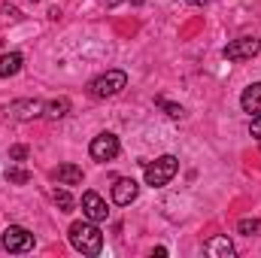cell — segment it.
<instances>
[{
    "label": "cell",
    "mask_w": 261,
    "mask_h": 258,
    "mask_svg": "<svg viewBox=\"0 0 261 258\" xmlns=\"http://www.w3.org/2000/svg\"><path fill=\"white\" fill-rule=\"evenodd\" d=\"M67 237H70V246L82 255H100V249H103V234H100L97 222H91V219L73 222L67 228Z\"/></svg>",
    "instance_id": "cell-1"
},
{
    "label": "cell",
    "mask_w": 261,
    "mask_h": 258,
    "mask_svg": "<svg viewBox=\"0 0 261 258\" xmlns=\"http://www.w3.org/2000/svg\"><path fill=\"white\" fill-rule=\"evenodd\" d=\"M125 88H128V73H125V70H107V73H100L97 79H91V85H88L91 97H100V100L116 97V94H122Z\"/></svg>",
    "instance_id": "cell-2"
},
{
    "label": "cell",
    "mask_w": 261,
    "mask_h": 258,
    "mask_svg": "<svg viewBox=\"0 0 261 258\" xmlns=\"http://www.w3.org/2000/svg\"><path fill=\"white\" fill-rule=\"evenodd\" d=\"M176 170H179V158L176 155H161L152 164H146V186L161 189V186H167L176 176Z\"/></svg>",
    "instance_id": "cell-3"
},
{
    "label": "cell",
    "mask_w": 261,
    "mask_h": 258,
    "mask_svg": "<svg viewBox=\"0 0 261 258\" xmlns=\"http://www.w3.org/2000/svg\"><path fill=\"white\" fill-rule=\"evenodd\" d=\"M222 55H225L228 61H249V58L261 55V40L258 37H237V40H231V43L225 46Z\"/></svg>",
    "instance_id": "cell-4"
},
{
    "label": "cell",
    "mask_w": 261,
    "mask_h": 258,
    "mask_svg": "<svg viewBox=\"0 0 261 258\" xmlns=\"http://www.w3.org/2000/svg\"><path fill=\"white\" fill-rule=\"evenodd\" d=\"M0 243H3L6 252H31V249H34V234H31L28 228H21V225H9V228L3 231Z\"/></svg>",
    "instance_id": "cell-5"
},
{
    "label": "cell",
    "mask_w": 261,
    "mask_h": 258,
    "mask_svg": "<svg viewBox=\"0 0 261 258\" xmlns=\"http://www.w3.org/2000/svg\"><path fill=\"white\" fill-rule=\"evenodd\" d=\"M119 149H122V143H119V137L110 134V131L97 134V137L91 140V146H88V152H91L94 161H113V158L119 155Z\"/></svg>",
    "instance_id": "cell-6"
},
{
    "label": "cell",
    "mask_w": 261,
    "mask_h": 258,
    "mask_svg": "<svg viewBox=\"0 0 261 258\" xmlns=\"http://www.w3.org/2000/svg\"><path fill=\"white\" fill-rule=\"evenodd\" d=\"M46 110L43 100H34V97H24V100H12L6 107V116L9 119H18V122H31V119H40Z\"/></svg>",
    "instance_id": "cell-7"
},
{
    "label": "cell",
    "mask_w": 261,
    "mask_h": 258,
    "mask_svg": "<svg viewBox=\"0 0 261 258\" xmlns=\"http://www.w3.org/2000/svg\"><path fill=\"white\" fill-rule=\"evenodd\" d=\"M82 213H85V219H91V222H103V219L110 216V207H107V200L97 192H85L82 194Z\"/></svg>",
    "instance_id": "cell-8"
},
{
    "label": "cell",
    "mask_w": 261,
    "mask_h": 258,
    "mask_svg": "<svg viewBox=\"0 0 261 258\" xmlns=\"http://www.w3.org/2000/svg\"><path fill=\"white\" fill-rule=\"evenodd\" d=\"M137 194H140L137 179H130V176L116 179V186H113V200H116L119 207H128V203H134V200H137Z\"/></svg>",
    "instance_id": "cell-9"
},
{
    "label": "cell",
    "mask_w": 261,
    "mask_h": 258,
    "mask_svg": "<svg viewBox=\"0 0 261 258\" xmlns=\"http://www.w3.org/2000/svg\"><path fill=\"white\" fill-rule=\"evenodd\" d=\"M203 252L210 258H231L234 255V243L228 240V234H219V237H213V240L203 243Z\"/></svg>",
    "instance_id": "cell-10"
},
{
    "label": "cell",
    "mask_w": 261,
    "mask_h": 258,
    "mask_svg": "<svg viewBox=\"0 0 261 258\" xmlns=\"http://www.w3.org/2000/svg\"><path fill=\"white\" fill-rule=\"evenodd\" d=\"M52 179L61 183V186H79V183H82V167H76V164H61V167L52 170Z\"/></svg>",
    "instance_id": "cell-11"
},
{
    "label": "cell",
    "mask_w": 261,
    "mask_h": 258,
    "mask_svg": "<svg viewBox=\"0 0 261 258\" xmlns=\"http://www.w3.org/2000/svg\"><path fill=\"white\" fill-rule=\"evenodd\" d=\"M240 107H243L249 116H258V113H261V82H252V85L243 91Z\"/></svg>",
    "instance_id": "cell-12"
},
{
    "label": "cell",
    "mask_w": 261,
    "mask_h": 258,
    "mask_svg": "<svg viewBox=\"0 0 261 258\" xmlns=\"http://www.w3.org/2000/svg\"><path fill=\"white\" fill-rule=\"evenodd\" d=\"M24 64V58H21V52H6V55H0V79H9V76H15L18 70Z\"/></svg>",
    "instance_id": "cell-13"
},
{
    "label": "cell",
    "mask_w": 261,
    "mask_h": 258,
    "mask_svg": "<svg viewBox=\"0 0 261 258\" xmlns=\"http://www.w3.org/2000/svg\"><path fill=\"white\" fill-rule=\"evenodd\" d=\"M67 113H70V100H67V97H55V100H49L46 110H43V116H49V119H64Z\"/></svg>",
    "instance_id": "cell-14"
},
{
    "label": "cell",
    "mask_w": 261,
    "mask_h": 258,
    "mask_svg": "<svg viewBox=\"0 0 261 258\" xmlns=\"http://www.w3.org/2000/svg\"><path fill=\"white\" fill-rule=\"evenodd\" d=\"M6 179L12 183V186H24V183H31V170H24V167H6Z\"/></svg>",
    "instance_id": "cell-15"
},
{
    "label": "cell",
    "mask_w": 261,
    "mask_h": 258,
    "mask_svg": "<svg viewBox=\"0 0 261 258\" xmlns=\"http://www.w3.org/2000/svg\"><path fill=\"white\" fill-rule=\"evenodd\" d=\"M155 104H158V107H161V110H164L170 119H182V116H186V110H182L179 104H170L167 97H155Z\"/></svg>",
    "instance_id": "cell-16"
},
{
    "label": "cell",
    "mask_w": 261,
    "mask_h": 258,
    "mask_svg": "<svg viewBox=\"0 0 261 258\" xmlns=\"http://www.w3.org/2000/svg\"><path fill=\"white\" fill-rule=\"evenodd\" d=\"M237 231H240V234H246V237L258 234V231H261V219H240V222H237Z\"/></svg>",
    "instance_id": "cell-17"
},
{
    "label": "cell",
    "mask_w": 261,
    "mask_h": 258,
    "mask_svg": "<svg viewBox=\"0 0 261 258\" xmlns=\"http://www.w3.org/2000/svg\"><path fill=\"white\" fill-rule=\"evenodd\" d=\"M55 203L61 207V213H70V210H73V197H70V192L58 189V192H55Z\"/></svg>",
    "instance_id": "cell-18"
},
{
    "label": "cell",
    "mask_w": 261,
    "mask_h": 258,
    "mask_svg": "<svg viewBox=\"0 0 261 258\" xmlns=\"http://www.w3.org/2000/svg\"><path fill=\"white\" fill-rule=\"evenodd\" d=\"M9 158H12V161H24V158H28V146H12V149H9Z\"/></svg>",
    "instance_id": "cell-19"
},
{
    "label": "cell",
    "mask_w": 261,
    "mask_h": 258,
    "mask_svg": "<svg viewBox=\"0 0 261 258\" xmlns=\"http://www.w3.org/2000/svg\"><path fill=\"white\" fill-rule=\"evenodd\" d=\"M249 134H252L255 140H261V113H258V116H252V125H249Z\"/></svg>",
    "instance_id": "cell-20"
},
{
    "label": "cell",
    "mask_w": 261,
    "mask_h": 258,
    "mask_svg": "<svg viewBox=\"0 0 261 258\" xmlns=\"http://www.w3.org/2000/svg\"><path fill=\"white\" fill-rule=\"evenodd\" d=\"M186 3H192V6H210L213 0H186Z\"/></svg>",
    "instance_id": "cell-21"
},
{
    "label": "cell",
    "mask_w": 261,
    "mask_h": 258,
    "mask_svg": "<svg viewBox=\"0 0 261 258\" xmlns=\"http://www.w3.org/2000/svg\"><path fill=\"white\" fill-rule=\"evenodd\" d=\"M116 3H122V0H107V6H116Z\"/></svg>",
    "instance_id": "cell-22"
},
{
    "label": "cell",
    "mask_w": 261,
    "mask_h": 258,
    "mask_svg": "<svg viewBox=\"0 0 261 258\" xmlns=\"http://www.w3.org/2000/svg\"><path fill=\"white\" fill-rule=\"evenodd\" d=\"M130 3H134V6H140V3H146V0H130Z\"/></svg>",
    "instance_id": "cell-23"
},
{
    "label": "cell",
    "mask_w": 261,
    "mask_h": 258,
    "mask_svg": "<svg viewBox=\"0 0 261 258\" xmlns=\"http://www.w3.org/2000/svg\"><path fill=\"white\" fill-rule=\"evenodd\" d=\"M258 143H261V140H258Z\"/></svg>",
    "instance_id": "cell-24"
}]
</instances>
